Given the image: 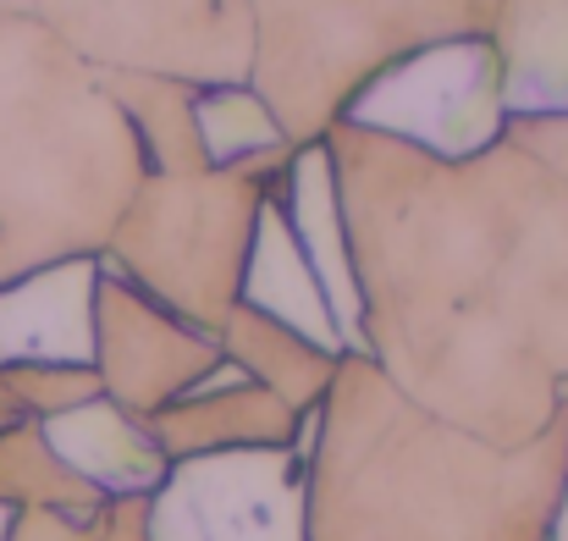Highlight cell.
<instances>
[{"instance_id": "cell-1", "label": "cell", "mask_w": 568, "mask_h": 541, "mask_svg": "<svg viewBox=\"0 0 568 541\" xmlns=\"http://www.w3.org/2000/svg\"><path fill=\"white\" fill-rule=\"evenodd\" d=\"M304 503V459L293 448L178 459L155 492L150 541H310Z\"/></svg>"}, {"instance_id": "cell-2", "label": "cell", "mask_w": 568, "mask_h": 541, "mask_svg": "<svg viewBox=\"0 0 568 541\" xmlns=\"http://www.w3.org/2000/svg\"><path fill=\"white\" fill-rule=\"evenodd\" d=\"M547 541H568V475L564 492H558V509H552V525H547Z\"/></svg>"}]
</instances>
